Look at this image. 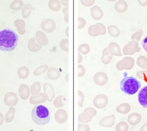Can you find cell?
Instances as JSON below:
<instances>
[{"label":"cell","mask_w":147,"mask_h":131,"mask_svg":"<svg viewBox=\"0 0 147 131\" xmlns=\"http://www.w3.org/2000/svg\"><path fill=\"white\" fill-rule=\"evenodd\" d=\"M19 37L11 29H4L0 31V50L12 52L18 46Z\"/></svg>","instance_id":"cell-1"},{"label":"cell","mask_w":147,"mask_h":131,"mask_svg":"<svg viewBox=\"0 0 147 131\" xmlns=\"http://www.w3.org/2000/svg\"><path fill=\"white\" fill-rule=\"evenodd\" d=\"M31 117L35 123L38 125H45L49 122V111L43 105H37L33 108L31 112Z\"/></svg>","instance_id":"cell-2"},{"label":"cell","mask_w":147,"mask_h":131,"mask_svg":"<svg viewBox=\"0 0 147 131\" xmlns=\"http://www.w3.org/2000/svg\"><path fill=\"white\" fill-rule=\"evenodd\" d=\"M124 78L120 83L121 90L125 94L133 95L138 92L141 87V84L138 80L133 76H127V73H124Z\"/></svg>","instance_id":"cell-3"},{"label":"cell","mask_w":147,"mask_h":131,"mask_svg":"<svg viewBox=\"0 0 147 131\" xmlns=\"http://www.w3.org/2000/svg\"><path fill=\"white\" fill-rule=\"evenodd\" d=\"M134 66V60L131 56H127L123 60L117 62L116 65L117 69L119 71L130 70Z\"/></svg>","instance_id":"cell-4"},{"label":"cell","mask_w":147,"mask_h":131,"mask_svg":"<svg viewBox=\"0 0 147 131\" xmlns=\"http://www.w3.org/2000/svg\"><path fill=\"white\" fill-rule=\"evenodd\" d=\"M140 48L138 42L134 40H131L124 46L123 53L124 55H133L136 52H140Z\"/></svg>","instance_id":"cell-5"},{"label":"cell","mask_w":147,"mask_h":131,"mask_svg":"<svg viewBox=\"0 0 147 131\" xmlns=\"http://www.w3.org/2000/svg\"><path fill=\"white\" fill-rule=\"evenodd\" d=\"M89 35L92 36H97L98 35H105L107 29L105 26L102 24H96L89 27L88 29Z\"/></svg>","instance_id":"cell-6"},{"label":"cell","mask_w":147,"mask_h":131,"mask_svg":"<svg viewBox=\"0 0 147 131\" xmlns=\"http://www.w3.org/2000/svg\"><path fill=\"white\" fill-rule=\"evenodd\" d=\"M109 99L106 95L105 94H98L95 96L93 100V104L97 108L102 109L106 107L108 104Z\"/></svg>","instance_id":"cell-7"},{"label":"cell","mask_w":147,"mask_h":131,"mask_svg":"<svg viewBox=\"0 0 147 131\" xmlns=\"http://www.w3.org/2000/svg\"><path fill=\"white\" fill-rule=\"evenodd\" d=\"M107 49H108V52L109 54L112 55V56L119 57L123 56V55H122L121 47L119 46V44L115 43V42H111V44H109Z\"/></svg>","instance_id":"cell-8"},{"label":"cell","mask_w":147,"mask_h":131,"mask_svg":"<svg viewBox=\"0 0 147 131\" xmlns=\"http://www.w3.org/2000/svg\"><path fill=\"white\" fill-rule=\"evenodd\" d=\"M138 102L142 107L147 108V86L140 90L138 94Z\"/></svg>","instance_id":"cell-9"},{"label":"cell","mask_w":147,"mask_h":131,"mask_svg":"<svg viewBox=\"0 0 147 131\" xmlns=\"http://www.w3.org/2000/svg\"><path fill=\"white\" fill-rule=\"evenodd\" d=\"M108 81V76L105 72H100L96 73L94 76V82L99 86H102L105 84Z\"/></svg>","instance_id":"cell-10"},{"label":"cell","mask_w":147,"mask_h":131,"mask_svg":"<svg viewBox=\"0 0 147 131\" xmlns=\"http://www.w3.org/2000/svg\"><path fill=\"white\" fill-rule=\"evenodd\" d=\"M115 121V117L114 115H112L108 117L102 118L99 122V125L102 127L109 128L114 125Z\"/></svg>","instance_id":"cell-11"},{"label":"cell","mask_w":147,"mask_h":131,"mask_svg":"<svg viewBox=\"0 0 147 131\" xmlns=\"http://www.w3.org/2000/svg\"><path fill=\"white\" fill-rule=\"evenodd\" d=\"M55 118L56 121L58 122L59 123L63 124L65 123L68 118V115H67V112L64 110H59L56 112L55 115Z\"/></svg>","instance_id":"cell-12"},{"label":"cell","mask_w":147,"mask_h":131,"mask_svg":"<svg viewBox=\"0 0 147 131\" xmlns=\"http://www.w3.org/2000/svg\"><path fill=\"white\" fill-rule=\"evenodd\" d=\"M141 119L142 117L139 113H133L128 117L127 121L129 124H131L132 126H134L140 123V122L141 121Z\"/></svg>","instance_id":"cell-13"},{"label":"cell","mask_w":147,"mask_h":131,"mask_svg":"<svg viewBox=\"0 0 147 131\" xmlns=\"http://www.w3.org/2000/svg\"><path fill=\"white\" fill-rule=\"evenodd\" d=\"M41 27H43V29L48 32H51L53 31L55 27V24L54 21L51 20V19H47L44 20L43 24H41Z\"/></svg>","instance_id":"cell-14"},{"label":"cell","mask_w":147,"mask_h":131,"mask_svg":"<svg viewBox=\"0 0 147 131\" xmlns=\"http://www.w3.org/2000/svg\"><path fill=\"white\" fill-rule=\"evenodd\" d=\"M115 9L119 13H124L128 9V4L125 0H119L115 3Z\"/></svg>","instance_id":"cell-15"},{"label":"cell","mask_w":147,"mask_h":131,"mask_svg":"<svg viewBox=\"0 0 147 131\" xmlns=\"http://www.w3.org/2000/svg\"><path fill=\"white\" fill-rule=\"evenodd\" d=\"M91 16L93 17L94 20H100L103 17V12L101 9L97 5H94L91 9Z\"/></svg>","instance_id":"cell-16"},{"label":"cell","mask_w":147,"mask_h":131,"mask_svg":"<svg viewBox=\"0 0 147 131\" xmlns=\"http://www.w3.org/2000/svg\"><path fill=\"white\" fill-rule=\"evenodd\" d=\"M131 109V105L129 103H123L117 107L116 111L118 113L122 114V115H126V114L129 113Z\"/></svg>","instance_id":"cell-17"},{"label":"cell","mask_w":147,"mask_h":131,"mask_svg":"<svg viewBox=\"0 0 147 131\" xmlns=\"http://www.w3.org/2000/svg\"><path fill=\"white\" fill-rule=\"evenodd\" d=\"M113 58V56L109 54L108 52V49L107 48H105L102 51V55L101 57V61L102 62L105 64H108L111 62V60Z\"/></svg>","instance_id":"cell-18"},{"label":"cell","mask_w":147,"mask_h":131,"mask_svg":"<svg viewBox=\"0 0 147 131\" xmlns=\"http://www.w3.org/2000/svg\"><path fill=\"white\" fill-rule=\"evenodd\" d=\"M92 118H93V116L91 114L87 113V112H83V114L79 116L78 120L79 122H82V123H87V122L91 121Z\"/></svg>","instance_id":"cell-19"},{"label":"cell","mask_w":147,"mask_h":131,"mask_svg":"<svg viewBox=\"0 0 147 131\" xmlns=\"http://www.w3.org/2000/svg\"><path fill=\"white\" fill-rule=\"evenodd\" d=\"M107 29H108L109 34L112 37L117 38L120 35V30L117 26L111 25V26H109L107 27Z\"/></svg>","instance_id":"cell-20"},{"label":"cell","mask_w":147,"mask_h":131,"mask_svg":"<svg viewBox=\"0 0 147 131\" xmlns=\"http://www.w3.org/2000/svg\"><path fill=\"white\" fill-rule=\"evenodd\" d=\"M49 7L53 11H59L61 7V3L59 0H50L49 1Z\"/></svg>","instance_id":"cell-21"},{"label":"cell","mask_w":147,"mask_h":131,"mask_svg":"<svg viewBox=\"0 0 147 131\" xmlns=\"http://www.w3.org/2000/svg\"><path fill=\"white\" fill-rule=\"evenodd\" d=\"M136 64L138 66L147 71V58L144 56H140L136 60Z\"/></svg>","instance_id":"cell-22"},{"label":"cell","mask_w":147,"mask_h":131,"mask_svg":"<svg viewBox=\"0 0 147 131\" xmlns=\"http://www.w3.org/2000/svg\"><path fill=\"white\" fill-rule=\"evenodd\" d=\"M48 76H49V78L51 80H56L59 78L60 76V73L59 70L57 68H50L49 70V72H48Z\"/></svg>","instance_id":"cell-23"},{"label":"cell","mask_w":147,"mask_h":131,"mask_svg":"<svg viewBox=\"0 0 147 131\" xmlns=\"http://www.w3.org/2000/svg\"><path fill=\"white\" fill-rule=\"evenodd\" d=\"M129 128V124L127 122L122 121L119 122L117 124L116 127H115V130L116 131H128Z\"/></svg>","instance_id":"cell-24"},{"label":"cell","mask_w":147,"mask_h":131,"mask_svg":"<svg viewBox=\"0 0 147 131\" xmlns=\"http://www.w3.org/2000/svg\"><path fill=\"white\" fill-rule=\"evenodd\" d=\"M23 5H24V3H23L22 0H15V1L12 2L10 8L12 10H19L23 7Z\"/></svg>","instance_id":"cell-25"},{"label":"cell","mask_w":147,"mask_h":131,"mask_svg":"<svg viewBox=\"0 0 147 131\" xmlns=\"http://www.w3.org/2000/svg\"><path fill=\"white\" fill-rule=\"evenodd\" d=\"M65 97L63 96H59L57 97L54 100V105L57 108L63 106L65 105Z\"/></svg>","instance_id":"cell-26"},{"label":"cell","mask_w":147,"mask_h":131,"mask_svg":"<svg viewBox=\"0 0 147 131\" xmlns=\"http://www.w3.org/2000/svg\"><path fill=\"white\" fill-rule=\"evenodd\" d=\"M143 35V31L142 29H139V30L136 31V32H134L131 36V40H134V41L139 42L140 39H141L142 35Z\"/></svg>","instance_id":"cell-27"},{"label":"cell","mask_w":147,"mask_h":131,"mask_svg":"<svg viewBox=\"0 0 147 131\" xmlns=\"http://www.w3.org/2000/svg\"><path fill=\"white\" fill-rule=\"evenodd\" d=\"M45 87L47 88V90L45 88V91L46 92H48V95H49V100L51 101L52 100V98L54 97V95H55V92H54V90L52 86L50 85L49 84H46L45 85Z\"/></svg>","instance_id":"cell-28"},{"label":"cell","mask_w":147,"mask_h":131,"mask_svg":"<svg viewBox=\"0 0 147 131\" xmlns=\"http://www.w3.org/2000/svg\"><path fill=\"white\" fill-rule=\"evenodd\" d=\"M31 9H32V7L30 4H27L24 7V9H23V16L25 18H27L29 16V15L30 14L31 12Z\"/></svg>","instance_id":"cell-29"},{"label":"cell","mask_w":147,"mask_h":131,"mask_svg":"<svg viewBox=\"0 0 147 131\" xmlns=\"http://www.w3.org/2000/svg\"><path fill=\"white\" fill-rule=\"evenodd\" d=\"M90 51V48L87 44H83L79 46V52H80L83 54H87Z\"/></svg>","instance_id":"cell-30"},{"label":"cell","mask_w":147,"mask_h":131,"mask_svg":"<svg viewBox=\"0 0 147 131\" xmlns=\"http://www.w3.org/2000/svg\"><path fill=\"white\" fill-rule=\"evenodd\" d=\"M136 76H137L139 79L143 80L144 81H147V71L145 70H141L138 71L136 74Z\"/></svg>","instance_id":"cell-31"},{"label":"cell","mask_w":147,"mask_h":131,"mask_svg":"<svg viewBox=\"0 0 147 131\" xmlns=\"http://www.w3.org/2000/svg\"><path fill=\"white\" fill-rule=\"evenodd\" d=\"M69 40H63L61 42L60 47L65 52H69Z\"/></svg>","instance_id":"cell-32"},{"label":"cell","mask_w":147,"mask_h":131,"mask_svg":"<svg viewBox=\"0 0 147 131\" xmlns=\"http://www.w3.org/2000/svg\"><path fill=\"white\" fill-rule=\"evenodd\" d=\"M91 128L87 124H78V131H90Z\"/></svg>","instance_id":"cell-33"},{"label":"cell","mask_w":147,"mask_h":131,"mask_svg":"<svg viewBox=\"0 0 147 131\" xmlns=\"http://www.w3.org/2000/svg\"><path fill=\"white\" fill-rule=\"evenodd\" d=\"M81 3L86 7H90L94 3V0H81Z\"/></svg>","instance_id":"cell-34"},{"label":"cell","mask_w":147,"mask_h":131,"mask_svg":"<svg viewBox=\"0 0 147 131\" xmlns=\"http://www.w3.org/2000/svg\"><path fill=\"white\" fill-rule=\"evenodd\" d=\"M78 94H79V102L78 104L79 106H83V103L84 101V95L82 92L79 91L78 92Z\"/></svg>","instance_id":"cell-35"},{"label":"cell","mask_w":147,"mask_h":131,"mask_svg":"<svg viewBox=\"0 0 147 131\" xmlns=\"http://www.w3.org/2000/svg\"><path fill=\"white\" fill-rule=\"evenodd\" d=\"M78 21H79V26H78L79 29L83 28V27L86 25V21L82 18H79Z\"/></svg>","instance_id":"cell-36"},{"label":"cell","mask_w":147,"mask_h":131,"mask_svg":"<svg viewBox=\"0 0 147 131\" xmlns=\"http://www.w3.org/2000/svg\"><path fill=\"white\" fill-rule=\"evenodd\" d=\"M84 112H87V113H90L93 117H94V116L96 115V110H94L93 108H87V109H85V111H84Z\"/></svg>","instance_id":"cell-37"},{"label":"cell","mask_w":147,"mask_h":131,"mask_svg":"<svg viewBox=\"0 0 147 131\" xmlns=\"http://www.w3.org/2000/svg\"><path fill=\"white\" fill-rule=\"evenodd\" d=\"M78 68H79V76L81 77L82 76H83L84 74H85V68L81 65H79Z\"/></svg>","instance_id":"cell-38"},{"label":"cell","mask_w":147,"mask_h":131,"mask_svg":"<svg viewBox=\"0 0 147 131\" xmlns=\"http://www.w3.org/2000/svg\"><path fill=\"white\" fill-rule=\"evenodd\" d=\"M142 48H144V50L147 52V35L144 38L142 42Z\"/></svg>","instance_id":"cell-39"},{"label":"cell","mask_w":147,"mask_h":131,"mask_svg":"<svg viewBox=\"0 0 147 131\" xmlns=\"http://www.w3.org/2000/svg\"><path fill=\"white\" fill-rule=\"evenodd\" d=\"M138 1L142 6H146L147 5V0H138Z\"/></svg>","instance_id":"cell-40"},{"label":"cell","mask_w":147,"mask_h":131,"mask_svg":"<svg viewBox=\"0 0 147 131\" xmlns=\"http://www.w3.org/2000/svg\"><path fill=\"white\" fill-rule=\"evenodd\" d=\"M61 3L64 6H65V7H67V6H69V0H61Z\"/></svg>","instance_id":"cell-41"},{"label":"cell","mask_w":147,"mask_h":131,"mask_svg":"<svg viewBox=\"0 0 147 131\" xmlns=\"http://www.w3.org/2000/svg\"><path fill=\"white\" fill-rule=\"evenodd\" d=\"M139 131H147V122L141 126Z\"/></svg>","instance_id":"cell-42"},{"label":"cell","mask_w":147,"mask_h":131,"mask_svg":"<svg viewBox=\"0 0 147 131\" xmlns=\"http://www.w3.org/2000/svg\"><path fill=\"white\" fill-rule=\"evenodd\" d=\"M69 12H67V13H66L65 15V21L67 23H69Z\"/></svg>","instance_id":"cell-43"},{"label":"cell","mask_w":147,"mask_h":131,"mask_svg":"<svg viewBox=\"0 0 147 131\" xmlns=\"http://www.w3.org/2000/svg\"><path fill=\"white\" fill-rule=\"evenodd\" d=\"M69 7H66L65 8H64L63 10V13L65 14L66 13H67V12H69Z\"/></svg>","instance_id":"cell-44"},{"label":"cell","mask_w":147,"mask_h":131,"mask_svg":"<svg viewBox=\"0 0 147 131\" xmlns=\"http://www.w3.org/2000/svg\"><path fill=\"white\" fill-rule=\"evenodd\" d=\"M81 61H82V56H81V55L79 53V60H78L79 63L81 62Z\"/></svg>","instance_id":"cell-45"},{"label":"cell","mask_w":147,"mask_h":131,"mask_svg":"<svg viewBox=\"0 0 147 131\" xmlns=\"http://www.w3.org/2000/svg\"><path fill=\"white\" fill-rule=\"evenodd\" d=\"M3 117H2V115H0V125H1V124H2V122H3Z\"/></svg>","instance_id":"cell-46"},{"label":"cell","mask_w":147,"mask_h":131,"mask_svg":"<svg viewBox=\"0 0 147 131\" xmlns=\"http://www.w3.org/2000/svg\"><path fill=\"white\" fill-rule=\"evenodd\" d=\"M69 27H67V31H66V33H67V36H69Z\"/></svg>","instance_id":"cell-47"},{"label":"cell","mask_w":147,"mask_h":131,"mask_svg":"<svg viewBox=\"0 0 147 131\" xmlns=\"http://www.w3.org/2000/svg\"><path fill=\"white\" fill-rule=\"evenodd\" d=\"M107 1H110V2H115V1H116L117 0H107Z\"/></svg>","instance_id":"cell-48"}]
</instances>
